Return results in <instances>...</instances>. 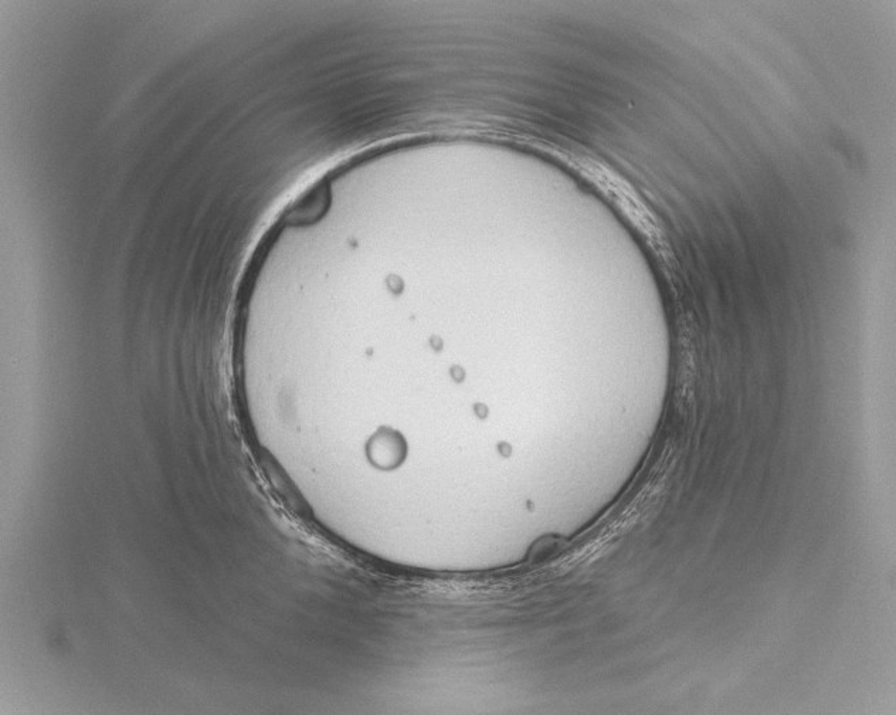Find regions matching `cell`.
<instances>
[{
    "label": "cell",
    "mask_w": 896,
    "mask_h": 715,
    "mask_svg": "<svg viewBox=\"0 0 896 715\" xmlns=\"http://www.w3.org/2000/svg\"><path fill=\"white\" fill-rule=\"evenodd\" d=\"M328 192L325 186H315L306 196H302L293 209L287 215V222L291 225H308L317 222L325 214L328 206Z\"/></svg>",
    "instance_id": "6da1fadb"
},
{
    "label": "cell",
    "mask_w": 896,
    "mask_h": 715,
    "mask_svg": "<svg viewBox=\"0 0 896 715\" xmlns=\"http://www.w3.org/2000/svg\"><path fill=\"white\" fill-rule=\"evenodd\" d=\"M404 453H406V446L401 437L389 430L375 436L369 446L370 458L383 468L398 466L403 460Z\"/></svg>",
    "instance_id": "7a4b0ae2"
}]
</instances>
